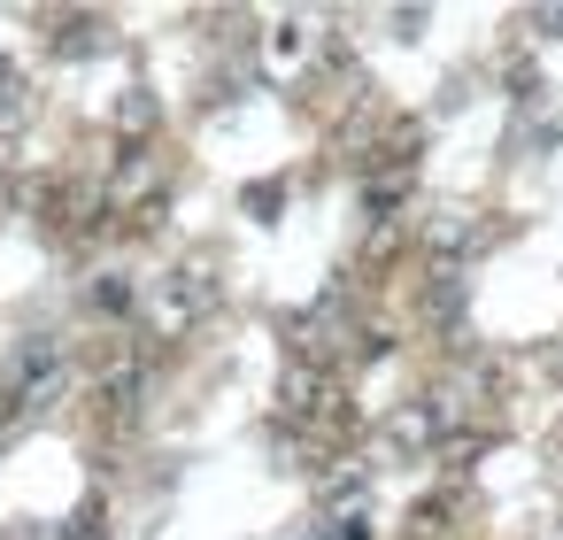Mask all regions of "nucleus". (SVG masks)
I'll list each match as a JSON object with an SVG mask.
<instances>
[{
	"label": "nucleus",
	"mask_w": 563,
	"mask_h": 540,
	"mask_svg": "<svg viewBox=\"0 0 563 540\" xmlns=\"http://www.w3.org/2000/svg\"><path fill=\"white\" fill-rule=\"evenodd\" d=\"M209 309H217V278H209L201 263H186V271L163 278V317H170V324H194V317H209Z\"/></svg>",
	"instance_id": "1"
},
{
	"label": "nucleus",
	"mask_w": 563,
	"mask_h": 540,
	"mask_svg": "<svg viewBox=\"0 0 563 540\" xmlns=\"http://www.w3.org/2000/svg\"><path fill=\"white\" fill-rule=\"evenodd\" d=\"M24 117H32V86H24V78H9V86H0V132L24 124Z\"/></svg>",
	"instance_id": "2"
},
{
	"label": "nucleus",
	"mask_w": 563,
	"mask_h": 540,
	"mask_svg": "<svg viewBox=\"0 0 563 540\" xmlns=\"http://www.w3.org/2000/svg\"><path fill=\"white\" fill-rule=\"evenodd\" d=\"M55 540H109V517H101V509L86 502V509H78V517H70V525H63Z\"/></svg>",
	"instance_id": "3"
},
{
	"label": "nucleus",
	"mask_w": 563,
	"mask_h": 540,
	"mask_svg": "<svg viewBox=\"0 0 563 540\" xmlns=\"http://www.w3.org/2000/svg\"><path fill=\"white\" fill-rule=\"evenodd\" d=\"M117 124H124V132H147V124H155V101L132 86V93H124V109H117Z\"/></svg>",
	"instance_id": "4"
},
{
	"label": "nucleus",
	"mask_w": 563,
	"mask_h": 540,
	"mask_svg": "<svg viewBox=\"0 0 563 540\" xmlns=\"http://www.w3.org/2000/svg\"><path fill=\"white\" fill-rule=\"evenodd\" d=\"M93 309L124 317V309H132V286H124V278H101V286H93Z\"/></svg>",
	"instance_id": "5"
},
{
	"label": "nucleus",
	"mask_w": 563,
	"mask_h": 540,
	"mask_svg": "<svg viewBox=\"0 0 563 540\" xmlns=\"http://www.w3.org/2000/svg\"><path fill=\"white\" fill-rule=\"evenodd\" d=\"M301 47H309V40H301V24H278V40H271V55L286 63V55H301Z\"/></svg>",
	"instance_id": "6"
},
{
	"label": "nucleus",
	"mask_w": 563,
	"mask_h": 540,
	"mask_svg": "<svg viewBox=\"0 0 563 540\" xmlns=\"http://www.w3.org/2000/svg\"><path fill=\"white\" fill-rule=\"evenodd\" d=\"M532 24H540V32H563V9H540Z\"/></svg>",
	"instance_id": "7"
}]
</instances>
